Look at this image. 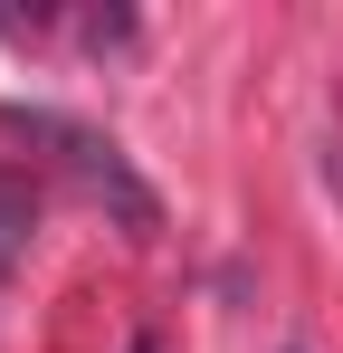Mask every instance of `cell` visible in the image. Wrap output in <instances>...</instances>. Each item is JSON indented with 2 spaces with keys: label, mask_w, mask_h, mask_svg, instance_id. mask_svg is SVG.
<instances>
[{
  "label": "cell",
  "mask_w": 343,
  "mask_h": 353,
  "mask_svg": "<svg viewBox=\"0 0 343 353\" xmlns=\"http://www.w3.org/2000/svg\"><path fill=\"white\" fill-rule=\"evenodd\" d=\"M10 124H19L29 143H57V163L76 172V191H86V201H105V210H114L134 239H153V230H163V201L134 181V163L114 153L105 134H86V124H67V115H39V105H10Z\"/></svg>",
  "instance_id": "6da1fadb"
},
{
  "label": "cell",
  "mask_w": 343,
  "mask_h": 353,
  "mask_svg": "<svg viewBox=\"0 0 343 353\" xmlns=\"http://www.w3.org/2000/svg\"><path fill=\"white\" fill-rule=\"evenodd\" d=\"M124 353H163V344H153V334H134V344H124Z\"/></svg>",
  "instance_id": "7a4b0ae2"
},
{
  "label": "cell",
  "mask_w": 343,
  "mask_h": 353,
  "mask_svg": "<svg viewBox=\"0 0 343 353\" xmlns=\"http://www.w3.org/2000/svg\"><path fill=\"white\" fill-rule=\"evenodd\" d=\"M286 353H305V344H286Z\"/></svg>",
  "instance_id": "3957f363"
}]
</instances>
